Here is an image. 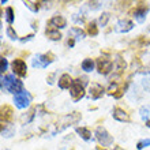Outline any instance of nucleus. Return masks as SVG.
Returning a JSON list of instances; mask_svg holds the SVG:
<instances>
[{"instance_id": "33", "label": "nucleus", "mask_w": 150, "mask_h": 150, "mask_svg": "<svg viewBox=\"0 0 150 150\" xmlns=\"http://www.w3.org/2000/svg\"><path fill=\"white\" fill-rule=\"evenodd\" d=\"M67 44H68V47H74V44H75V41H74V40H72V38H68Z\"/></svg>"}, {"instance_id": "17", "label": "nucleus", "mask_w": 150, "mask_h": 150, "mask_svg": "<svg viewBox=\"0 0 150 150\" xmlns=\"http://www.w3.org/2000/svg\"><path fill=\"white\" fill-rule=\"evenodd\" d=\"M14 131H15V128H14L12 124H10V123H1V135L3 137H6V138L11 137L14 134Z\"/></svg>"}, {"instance_id": "34", "label": "nucleus", "mask_w": 150, "mask_h": 150, "mask_svg": "<svg viewBox=\"0 0 150 150\" xmlns=\"http://www.w3.org/2000/svg\"><path fill=\"white\" fill-rule=\"evenodd\" d=\"M53 76H55V74H51V75H49V81H48V82L51 83V85L53 83Z\"/></svg>"}, {"instance_id": "6", "label": "nucleus", "mask_w": 150, "mask_h": 150, "mask_svg": "<svg viewBox=\"0 0 150 150\" xmlns=\"http://www.w3.org/2000/svg\"><path fill=\"white\" fill-rule=\"evenodd\" d=\"M147 11H149V4L141 1V3L137 4V7L132 10V15L135 16V19L138 21V22H143L145 18H146Z\"/></svg>"}, {"instance_id": "23", "label": "nucleus", "mask_w": 150, "mask_h": 150, "mask_svg": "<svg viewBox=\"0 0 150 150\" xmlns=\"http://www.w3.org/2000/svg\"><path fill=\"white\" fill-rule=\"evenodd\" d=\"M147 146H150V138L141 139V141L137 143V149H138V150H142L143 147H147Z\"/></svg>"}, {"instance_id": "32", "label": "nucleus", "mask_w": 150, "mask_h": 150, "mask_svg": "<svg viewBox=\"0 0 150 150\" xmlns=\"http://www.w3.org/2000/svg\"><path fill=\"white\" fill-rule=\"evenodd\" d=\"M32 38H33V34H29V36L23 37V38H21V41H22V42H26V41H30Z\"/></svg>"}, {"instance_id": "28", "label": "nucleus", "mask_w": 150, "mask_h": 150, "mask_svg": "<svg viewBox=\"0 0 150 150\" xmlns=\"http://www.w3.org/2000/svg\"><path fill=\"white\" fill-rule=\"evenodd\" d=\"M119 90V87H117V83H115V82H112L111 85H109V87H108V93L111 96H115L116 94V91Z\"/></svg>"}, {"instance_id": "21", "label": "nucleus", "mask_w": 150, "mask_h": 150, "mask_svg": "<svg viewBox=\"0 0 150 150\" xmlns=\"http://www.w3.org/2000/svg\"><path fill=\"white\" fill-rule=\"evenodd\" d=\"M109 18H111V14H109V12H103V15L100 16V19H98L100 26H103V28H104V26H107Z\"/></svg>"}, {"instance_id": "15", "label": "nucleus", "mask_w": 150, "mask_h": 150, "mask_svg": "<svg viewBox=\"0 0 150 150\" xmlns=\"http://www.w3.org/2000/svg\"><path fill=\"white\" fill-rule=\"evenodd\" d=\"M45 34H47V37L49 40H52V41H60V40H62V33L55 28H49V26H48L47 30H45Z\"/></svg>"}, {"instance_id": "31", "label": "nucleus", "mask_w": 150, "mask_h": 150, "mask_svg": "<svg viewBox=\"0 0 150 150\" xmlns=\"http://www.w3.org/2000/svg\"><path fill=\"white\" fill-rule=\"evenodd\" d=\"M76 82L81 83V85L85 87V85H87V82H89V78H87V76H81V78L76 79Z\"/></svg>"}, {"instance_id": "20", "label": "nucleus", "mask_w": 150, "mask_h": 150, "mask_svg": "<svg viewBox=\"0 0 150 150\" xmlns=\"http://www.w3.org/2000/svg\"><path fill=\"white\" fill-rule=\"evenodd\" d=\"M87 33L90 36H97L98 34V28H97V23H96L94 21H91V22L87 23Z\"/></svg>"}, {"instance_id": "22", "label": "nucleus", "mask_w": 150, "mask_h": 150, "mask_svg": "<svg viewBox=\"0 0 150 150\" xmlns=\"http://www.w3.org/2000/svg\"><path fill=\"white\" fill-rule=\"evenodd\" d=\"M6 21H7L10 25L14 22V10H12L11 7L6 8Z\"/></svg>"}, {"instance_id": "36", "label": "nucleus", "mask_w": 150, "mask_h": 150, "mask_svg": "<svg viewBox=\"0 0 150 150\" xmlns=\"http://www.w3.org/2000/svg\"><path fill=\"white\" fill-rule=\"evenodd\" d=\"M115 150H122V149L120 147H115Z\"/></svg>"}, {"instance_id": "11", "label": "nucleus", "mask_w": 150, "mask_h": 150, "mask_svg": "<svg viewBox=\"0 0 150 150\" xmlns=\"http://www.w3.org/2000/svg\"><path fill=\"white\" fill-rule=\"evenodd\" d=\"M104 87L100 85V83H91L89 86V94L93 100H98L100 97H103L104 94Z\"/></svg>"}, {"instance_id": "19", "label": "nucleus", "mask_w": 150, "mask_h": 150, "mask_svg": "<svg viewBox=\"0 0 150 150\" xmlns=\"http://www.w3.org/2000/svg\"><path fill=\"white\" fill-rule=\"evenodd\" d=\"M82 70L86 72H90L94 70V62L93 59H85L82 62Z\"/></svg>"}, {"instance_id": "9", "label": "nucleus", "mask_w": 150, "mask_h": 150, "mask_svg": "<svg viewBox=\"0 0 150 150\" xmlns=\"http://www.w3.org/2000/svg\"><path fill=\"white\" fill-rule=\"evenodd\" d=\"M132 28H134V23L130 19H119L115 26V30L117 33H128L130 30H132Z\"/></svg>"}, {"instance_id": "1", "label": "nucleus", "mask_w": 150, "mask_h": 150, "mask_svg": "<svg viewBox=\"0 0 150 150\" xmlns=\"http://www.w3.org/2000/svg\"><path fill=\"white\" fill-rule=\"evenodd\" d=\"M1 89H7L14 94H18L21 91H23V83L19 79H15L14 75H6L1 76Z\"/></svg>"}, {"instance_id": "13", "label": "nucleus", "mask_w": 150, "mask_h": 150, "mask_svg": "<svg viewBox=\"0 0 150 150\" xmlns=\"http://www.w3.org/2000/svg\"><path fill=\"white\" fill-rule=\"evenodd\" d=\"M72 78L70 76V74H63L62 76L59 78V87L60 89H70L72 86Z\"/></svg>"}, {"instance_id": "2", "label": "nucleus", "mask_w": 150, "mask_h": 150, "mask_svg": "<svg viewBox=\"0 0 150 150\" xmlns=\"http://www.w3.org/2000/svg\"><path fill=\"white\" fill-rule=\"evenodd\" d=\"M55 60V55L52 52H48L45 55H37L34 59H33L32 64L33 67H37V68H45L48 67L49 64Z\"/></svg>"}, {"instance_id": "29", "label": "nucleus", "mask_w": 150, "mask_h": 150, "mask_svg": "<svg viewBox=\"0 0 150 150\" xmlns=\"http://www.w3.org/2000/svg\"><path fill=\"white\" fill-rule=\"evenodd\" d=\"M87 6H89L90 10H98V8L101 7V3H100V1H89Z\"/></svg>"}, {"instance_id": "30", "label": "nucleus", "mask_w": 150, "mask_h": 150, "mask_svg": "<svg viewBox=\"0 0 150 150\" xmlns=\"http://www.w3.org/2000/svg\"><path fill=\"white\" fill-rule=\"evenodd\" d=\"M142 85H143V87L146 89V91H150V78H143Z\"/></svg>"}, {"instance_id": "18", "label": "nucleus", "mask_w": 150, "mask_h": 150, "mask_svg": "<svg viewBox=\"0 0 150 150\" xmlns=\"http://www.w3.org/2000/svg\"><path fill=\"white\" fill-rule=\"evenodd\" d=\"M76 134H79V137L85 141H89L91 138V132L89 128L86 127H76Z\"/></svg>"}, {"instance_id": "35", "label": "nucleus", "mask_w": 150, "mask_h": 150, "mask_svg": "<svg viewBox=\"0 0 150 150\" xmlns=\"http://www.w3.org/2000/svg\"><path fill=\"white\" fill-rule=\"evenodd\" d=\"M146 126H147V127H149V128H150V120H147V122H146Z\"/></svg>"}, {"instance_id": "7", "label": "nucleus", "mask_w": 150, "mask_h": 150, "mask_svg": "<svg viewBox=\"0 0 150 150\" xmlns=\"http://www.w3.org/2000/svg\"><path fill=\"white\" fill-rule=\"evenodd\" d=\"M11 68L14 74L18 76H25L28 74V66L22 59H14V62L11 63Z\"/></svg>"}, {"instance_id": "14", "label": "nucleus", "mask_w": 150, "mask_h": 150, "mask_svg": "<svg viewBox=\"0 0 150 150\" xmlns=\"http://www.w3.org/2000/svg\"><path fill=\"white\" fill-rule=\"evenodd\" d=\"M12 120V108L10 105L1 107V123H10Z\"/></svg>"}, {"instance_id": "16", "label": "nucleus", "mask_w": 150, "mask_h": 150, "mask_svg": "<svg viewBox=\"0 0 150 150\" xmlns=\"http://www.w3.org/2000/svg\"><path fill=\"white\" fill-rule=\"evenodd\" d=\"M68 37L72 38L74 41H76V40H82V38H85V32L79 28H72L71 30L68 32Z\"/></svg>"}, {"instance_id": "3", "label": "nucleus", "mask_w": 150, "mask_h": 150, "mask_svg": "<svg viewBox=\"0 0 150 150\" xmlns=\"http://www.w3.org/2000/svg\"><path fill=\"white\" fill-rule=\"evenodd\" d=\"M14 103H15V107L18 109H25V108H28L32 103V94L29 93V91L23 90L18 93V94L14 96Z\"/></svg>"}, {"instance_id": "26", "label": "nucleus", "mask_w": 150, "mask_h": 150, "mask_svg": "<svg viewBox=\"0 0 150 150\" xmlns=\"http://www.w3.org/2000/svg\"><path fill=\"white\" fill-rule=\"evenodd\" d=\"M25 4H26V7H29L32 11H38L40 8V3H36V1H25Z\"/></svg>"}, {"instance_id": "10", "label": "nucleus", "mask_w": 150, "mask_h": 150, "mask_svg": "<svg viewBox=\"0 0 150 150\" xmlns=\"http://www.w3.org/2000/svg\"><path fill=\"white\" fill-rule=\"evenodd\" d=\"M48 26L49 28H55V29H63L67 26V19L64 18V16L62 15H55L52 16L51 19H49V22H48Z\"/></svg>"}, {"instance_id": "25", "label": "nucleus", "mask_w": 150, "mask_h": 150, "mask_svg": "<svg viewBox=\"0 0 150 150\" xmlns=\"http://www.w3.org/2000/svg\"><path fill=\"white\" fill-rule=\"evenodd\" d=\"M7 67H8L7 59L4 56H1V59H0V71H1V74H4V72L7 71Z\"/></svg>"}, {"instance_id": "12", "label": "nucleus", "mask_w": 150, "mask_h": 150, "mask_svg": "<svg viewBox=\"0 0 150 150\" xmlns=\"http://www.w3.org/2000/svg\"><path fill=\"white\" fill-rule=\"evenodd\" d=\"M112 115H113V117L117 122H130V115L127 113L124 109H122V108H115Z\"/></svg>"}, {"instance_id": "27", "label": "nucleus", "mask_w": 150, "mask_h": 150, "mask_svg": "<svg viewBox=\"0 0 150 150\" xmlns=\"http://www.w3.org/2000/svg\"><path fill=\"white\" fill-rule=\"evenodd\" d=\"M139 113H141V117H142L143 120H146V119L149 117L150 111H149V108H146V107H142V108H141V109H139Z\"/></svg>"}, {"instance_id": "4", "label": "nucleus", "mask_w": 150, "mask_h": 150, "mask_svg": "<svg viewBox=\"0 0 150 150\" xmlns=\"http://www.w3.org/2000/svg\"><path fill=\"white\" fill-rule=\"evenodd\" d=\"M94 135H96V138H97V141H98L103 146H111L112 143H113V137L101 126H98L96 128Z\"/></svg>"}, {"instance_id": "24", "label": "nucleus", "mask_w": 150, "mask_h": 150, "mask_svg": "<svg viewBox=\"0 0 150 150\" xmlns=\"http://www.w3.org/2000/svg\"><path fill=\"white\" fill-rule=\"evenodd\" d=\"M6 34H7L8 38H11V40H18V34H16V32L14 30V28H7V30H6Z\"/></svg>"}, {"instance_id": "8", "label": "nucleus", "mask_w": 150, "mask_h": 150, "mask_svg": "<svg viewBox=\"0 0 150 150\" xmlns=\"http://www.w3.org/2000/svg\"><path fill=\"white\" fill-rule=\"evenodd\" d=\"M70 93H71V97L74 101H79L81 98L85 97V87L81 83L76 82V81H74L72 86L70 87Z\"/></svg>"}, {"instance_id": "5", "label": "nucleus", "mask_w": 150, "mask_h": 150, "mask_svg": "<svg viewBox=\"0 0 150 150\" xmlns=\"http://www.w3.org/2000/svg\"><path fill=\"white\" fill-rule=\"evenodd\" d=\"M113 68V62L108 57H98L97 59V71L101 75H108Z\"/></svg>"}, {"instance_id": "37", "label": "nucleus", "mask_w": 150, "mask_h": 150, "mask_svg": "<svg viewBox=\"0 0 150 150\" xmlns=\"http://www.w3.org/2000/svg\"><path fill=\"white\" fill-rule=\"evenodd\" d=\"M147 32H149V33H150V26H149V28H147Z\"/></svg>"}]
</instances>
